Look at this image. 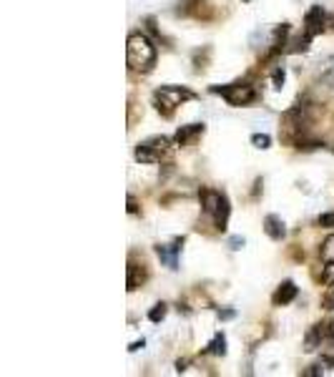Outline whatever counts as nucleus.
<instances>
[{"instance_id": "11", "label": "nucleus", "mask_w": 334, "mask_h": 377, "mask_svg": "<svg viewBox=\"0 0 334 377\" xmlns=\"http://www.w3.org/2000/svg\"><path fill=\"white\" fill-rule=\"evenodd\" d=\"M324 340H327V335H324V324H314L305 337V350L307 352H314L316 348H322Z\"/></svg>"}, {"instance_id": "8", "label": "nucleus", "mask_w": 334, "mask_h": 377, "mask_svg": "<svg viewBox=\"0 0 334 377\" xmlns=\"http://www.w3.org/2000/svg\"><path fill=\"white\" fill-rule=\"evenodd\" d=\"M203 131H206V126H203V124L181 126L179 131H176V136H173V146H179V149H184V146H191L199 136H203Z\"/></svg>"}, {"instance_id": "14", "label": "nucleus", "mask_w": 334, "mask_h": 377, "mask_svg": "<svg viewBox=\"0 0 334 377\" xmlns=\"http://www.w3.org/2000/svg\"><path fill=\"white\" fill-rule=\"evenodd\" d=\"M319 78H322L324 84L334 86V55H332V58H327L322 66H319Z\"/></svg>"}, {"instance_id": "4", "label": "nucleus", "mask_w": 334, "mask_h": 377, "mask_svg": "<svg viewBox=\"0 0 334 377\" xmlns=\"http://www.w3.org/2000/svg\"><path fill=\"white\" fill-rule=\"evenodd\" d=\"M173 149V141L166 136H151L136 146V161L138 164H161Z\"/></svg>"}, {"instance_id": "5", "label": "nucleus", "mask_w": 334, "mask_h": 377, "mask_svg": "<svg viewBox=\"0 0 334 377\" xmlns=\"http://www.w3.org/2000/svg\"><path fill=\"white\" fill-rule=\"evenodd\" d=\"M211 93H219L229 106H249L259 98V91L257 86L251 84H229V86H211Z\"/></svg>"}, {"instance_id": "22", "label": "nucleus", "mask_w": 334, "mask_h": 377, "mask_svg": "<svg viewBox=\"0 0 334 377\" xmlns=\"http://www.w3.org/2000/svg\"><path fill=\"white\" fill-rule=\"evenodd\" d=\"M229 246H232L234 251L241 249V246H244V239H241V237H232V239H229Z\"/></svg>"}, {"instance_id": "3", "label": "nucleus", "mask_w": 334, "mask_h": 377, "mask_svg": "<svg viewBox=\"0 0 334 377\" xmlns=\"http://www.w3.org/2000/svg\"><path fill=\"white\" fill-rule=\"evenodd\" d=\"M199 199H201L203 211L211 216L214 227L224 232L227 224H229V214H232V206H229L227 194L216 192V189H201V192H199Z\"/></svg>"}, {"instance_id": "19", "label": "nucleus", "mask_w": 334, "mask_h": 377, "mask_svg": "<svg viewBox=\"0 0 334 377\" xmlns=\"http://www.w3.org/2000/svg\"><path fill=\"white\" fill-rule=\"evenodd\" d=\"M272 81H274V88H281L284 86V68H274V73H272Z\"/></svg>"}, {"instance_id": "16", "label": "nucleus", "mask_w": 334, "mask_h": 377, "mask_svg": "<svg viewBox=\"0 0 334 377\" xmlns=\"http://www.w3.org/2000/svg\"><path fill=\"white\" fill-rule=\"evenodd\" d=\"M166 312H168V307L163 305V302H159V305L149 312V319H151V322H161V319L166 317Z\"/></svg>"}, {"instance_id": "7", "label": "nucleus", "mask_w": 334, "mask_h": 377, "mask_svg": "<svg viewBox=\"0 0 334 377\" xmlns=\"http://www.w3.org/2000/svg\"><path fill=\"white\" fill-rule=\"evenodd\" d=\"M181 246H184V239H173L171 244H159V246H156V254H159V259L166 264L168 270H179Z\"/></svg>"}, {"instance_id": "12", "label": "nucleus", "mask_w": 334, "mask_h": 377, "mask_svg": "<svg viewBox=\"0 0 334 377\" xmlns=\"http://www.w3.org/2000/svg\"><path fill=\"white\" fill-rule=\"evenodd\" d=\"M146 277L149 275H146V267H143V264H136V262L128 264V292H136L143 282H146Z\"/></svg>"}, {"instance_id": "20", "label": "nucleus", "mask_w": 334, "mask_h": 377, "mask_svg": "<svg viewBox=\"0 0 334 377\" xmlns=\"http://www.w3.org/2000/svg\"><path fill=\"white\" fill-rule=\"evenodd\" d=\"M316 224H319V227H334V211H327V214H322L319 219H316Z\"/></svg>"}, {"instance_id": "25", "label": "nucleus", "mask_w": 334, "mask_h": 377, "mask_svg": "<svg viewBox=\"0 0 334 377\" xmlns=\"http://www.w3.org/2000/svg\"><path fill=\"white\" fill-rule=\"evenodd\" d=\"M219 317L221 319H232L234 317V310H219Z\"/></svg>"}, {"instance_id": "24", "label": "nucleus", "mask_w": 334, "mask_h": 377, "mask_svg": "<svg viewBox=\"0 0 334 377\" xmlns=\"http://www.w3.org/2000/svg\"><path fill=\"white\" fill-rule=\"evenodd\" d=\"M128 211H131V214H138V204L133 197H128Z\"/></svg>"}, {"instance_id": "1", "label": "nucleus", "mask_w": 334, "mask_h": 377, "mask_svg": "<svg viewBox=\"0 0 334 377\" xmlns=\"http://www.w3.org/2000/svg\"><path fill=\"white\" fill-rule=\"evenodd\" d=\"M128 68L133 73H149L156 63V46L143 33H131L128 36Z\"/></svg>"}, {"instance_id": "18", "label": "nucleus", "mask_w": 334, "mask_h": 377, "mask_svg": "<svg viewBox=\"0 0 334 377\" xmlns=\"http://www.w3.org/2000/svg\"><path fill=\"white\" fill-rule=\"evenodd\" d=\"M322 362L327 367H334V342H332V348H324L322 352Z\"/></svg>"}, {"instance_id": "15", "label": "nucleus", "mask_w": 334, "mask_h": 377, "mask_svg": "<svg viewBox=\"0 0 334 377\" xmlns=\"http://www.w3.org/2000/svg\"><path fill=\"white\" fill-rule=\"evenodd\" d=\"M322 259L324 262H334V234L329 237V239H324V244H322Z\"/></svg>"}, {"instance_id": "10", "label": "nucleus", "mask_w": 334, "mask_h": 377, "mask_svg": "<svg viewBox=\"0 0 334 377\" xmlns=\"http://www.w3.org/2000/svg\"><path fill=\"white\" fill-rule=\"evenodd\" d=\"M264 232H267V237H272L274 242H281L286 234V227L276 214H269L267 219H264Z\"/></svg>"}, {"instance_id": "17", "label": "nucleus", "mask_w": 334, "mask_h": 377, "mask_svg": "<svg viewBox=\"0 0 334 377\" xmlns=\"http://www.w3.org/2000/svg\"><path fill=\"white\" fill-rule=\"evenodd\" d=\"M251 144L257 146V149H269L272 138H269L267 133H254V136H251Z\"/></svg>"}, {"instance_id": "21", "label": "nucleus", "mask_w": 334, "mask_h": 377, "mask_svg": "<svg viewBox=\"0 0 334 377\" xmlns=\"http://www.w3.org/2000/svg\"><path fill=\"white\" fill-rule=\"evenodd\" d=\"M324 282H327L329 287H334V262L327 264V270H324Z\"/></svg>"}, {"instance_id": "13", "label": "nucleus", "mask_w": 334, "mask_h": 377, "mask_svg": "<svg viewBox=\"0 0 334 377\" xmlns=\"http://www.w3.org/2000/svg\"><path fill=\"white\" fill-rule=\"evenodd\" d=\"M206 355H221V357H224V355H227V337L221 335H216L214 340L209 342V348H206Z\"/></svg>"}, {"instance_id": "2", "label": "nucleus", "mask_w": 334, "mask_h": 377, "mask_svg": "<svg viewBox=\"0 0 334 377\" xmlns=\"http://www.w3.org/2000/svg\"><path fill=\"white\" fill-rule=\"evenodd\" d=\"M191 98H196V93L189 88H184V86H161V88L154 91V106L156 111L161 116H166V119H171L173 111L181 106V103L191 101Z\"/></svg>"}, {"instance_id": "27", "label": "nucleus", "mask_w": 334, "mask_h": 377, "mask_svg": "<svg viewBox=\"0 0 334 377\" xmlns=\"http://www.w3.org/2000/svg\"><path fill=\"white\" fill-rule=\"evenodd\" d=\"M141 348H143V340H141V342H133V345H131L128 350H131V352H136V350H141Z\"/></svg>"}, {"instance_id": "23", "label": "nucleus", "mask_w": 334, "mask_h": 377, "mask_svg": "<svg viewBox=\"0 0 334 377\" xmlns=\"http://www.w3.org/2000/svg\"><path fill=\"white\" fill-rule=\"evenodd\" d=\"M324 335H327V340H329V342H334V322L324 324Z\"/></svg>"}, {"instance_id": "6", "label": "nucleus", "mask_w": 334, "mask_h": 377, "mask_svg": "<svg viewBox=\"0 0 334 377\" xmlns=\"http://www.w3.org/2000/svg\"><path fill=\"white\" fill-rule=\"evenodd\" d=\"M327 28V11L322 6H312L305 15V33L309 38L319 36L322 30Z\"/></svg>"}, {"instance_id": "9", "label": "nucleus", "mask_w": 334, "mask_h": 377, "mask_svg": "<svg viewBox=\"0 0 334 377\" xmlns=\"http://www.w3.org/2000/svg\"><path fill=\"white\" fill-rule=\"evenodd\" d=\"M297 294H299L297 284L286 279V282H281L279 287H276V292H274V297H272V302H274L276 307H284V305H289V302L297 300Z\"/></svg>"}, {"instance_id": "26", "label": "nucleus", "mask_w": 334, "mask_h": 377, "mask_svg": "<svg viewBox=\"0 0 334 377\" xmlns=\"http://www.w3.org/2000/svg\"><path fill=\"white\" fill-rule=\"evenodd\" d=\"M322 365H324V362H322ZM322 365H314V367H312V370H307L305 375H319V372H322V370H319V367H322Z\"/></svg>"}]
</instances>
